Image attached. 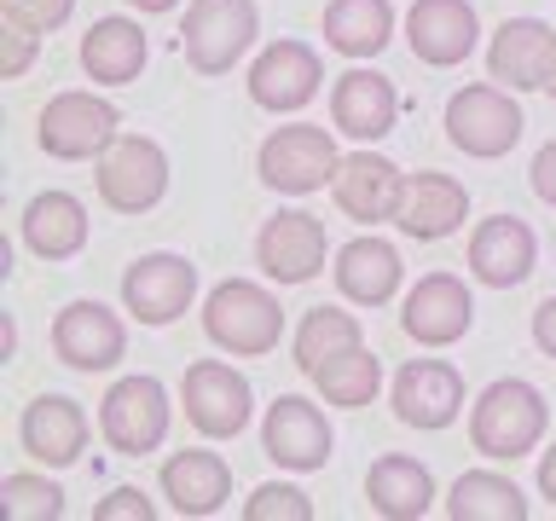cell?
<instances>
[{"label": "cell", "mask_w": 556, "mask_h": 521, "mask_svg": "<svg viewBox=\"0 0 556 521\" xmlns=\"http://www.w3.org/2000/svg\"><path fill=\"white\" fill-rule=\"evenodd\" d=\"M330 446H337V434H330V417L313 406L302 394H278L267 406V423H261V452L290 469V475H307V469H325L330 463Z\"/></svg>", "instance_id": "cell-11"}, {"label": "cell", "mask_w": 556, "mask_h": 521, "mask_svg": "<svg viewBox=\"0 0 556 521\" xmlns=\"http://www.w3.org/2000/svg\"><path fill=\"white\" fill-rule=\"evenodd\" d=\"M128 7H139L146 17H156V12H174V7H180V0H128Z\"/></svg>", "instance_id": "cell-41"}, {"label": "cell", "mask_w": 556, "mask_h": 521, "mask_svg": "<svg viewBox=\"0 0 556 521\" xmlns=\"http://www.w3.org/2000/svg\"><path fill=\"white\" fill-rule=\"evenodd\" d=\"M533 347L545 359H556V295H545L539 302V313H533Z\"/></svg>", "instance_id": "cell-39"}, {"label": "cell", "mask_w": 556, "mask_h": 521, "mask_svg": "<svg viewBox=\"0 0 556 521\" xmlns=\"http://www.w3.org/2000/svg\"><path fill=\"white\" fill-rule=\"evenodd\" d=\"M255 260L273 284H307L330 260V232L307 208H278V215L255 232Z\"/></svg>", "instance_id": "cell-9"}, {"label": "cell", "mask_w": 556, "mask_h": 521, "mask_svg": "<svg viewBox=\"0 0 556 521\" xmlns=\"http://www.w3.org/2000/svg\"><path fill=\"white\" fill-rule=\"evenodd\" d=\"M539 493H545V498L556 504V446L545 452V458H539Z\"/></svg>", "instance_id": "cell-40"}, {"label": "cell", "mask_w": 556, "mask_h": 521, "mask_svg": "<svg viewBox=\"0 0 556 521\" xmlns=\"http://www.w3.org/2000/svg\"><path fill=\"white\" fill-rule=\"evenodd\" d=\"M93 521H156V504L139 486H116L111 498L93 504Z\"/></svg>", "instance_id": "cell-36"}, {"label": "cell", "mask_w": 556, "mask_h": 521, "mask_svg": "<svg viewBox=\"0 0 556 521\" xmlns=\"http://www.w3.org/2000/svg\"><path fill=\"white\" fill-rule=\"evenodd\" d=\"M156 486H163L174 516H215V510H226V498H232V469H226L220 452L186 446L163 463Z\"/></svg>", "instance_id": "cell-23"}, {"label": "cell", "mask_w": 556, "mask_h": 521, "mask_svg": "<svg viewBox=\"0 0 556 521\" xmlns=\"http://www.w3.org/2000/svg\"><path fill=\"white\" fill-rule=\"evenodd\" d=\"M354 342H365L354 313H342V307H307V313H302V325H295V336H290L295 371L313 377L330 354H342V347H354Z\"/></svg>", "instance_id": "cell-32"}, {"label": "cell", "mask_w": 556, "mask_h": 521, "mask_svg": "<svg viewBox=\"0 0 556 521\" xmlns=\"http://www.w3.org/2000/svg\"><path fill=\"white\" fill-rule=\"evenodd\" d=\"M545 93H551V99H556V64H551V81H545Z\"/></svg>", "instance_id": "cell-43"}, {"label": "cell", "mask_w": 556, "mask_h": 521, "mask_svg": "<svg viewBox=\"0 0 556 521\" xmlns=\"http://www.w3.org/2000/svg\"><path fill=\"white\" fill-rule=\"evenodd\" d=\"M35 52H41V29L12 17V12H0V76L17 81L35 64Z\"/></svg>", "instance_id": "cell-35"}, {"label": "cell", "mask_w": 556, "mask_h": 521, "mask_svg": "<svg viewBox=\"0 0 556 521\" xmlns=\"http://www.w3.org/2000/svg\"><path fill=\"white\" fill-rule=\"evenodd\" d=\"M261 29L255 0H191L180 17V52L198 76H226Z\"/></svg>", "instance_id": "cell-4"}, {"label": "cell", "mask_w": 556, "mask_h": 521, "mask_svg": "<svg viewBox=\"0 0 556 521\" xmlns=\"http://www.w3.org/2000/svg\"><path fill=\"white\" fill-rule=\"evenodd\" d=\"M521 104L504 93V87H458V93L446 99V139L458 145L464 156H481V163H493V156L516 151L521 139Z\"/></svg>", "instance_id": "cell-7"}, {"label": "cell", "mask_w": 556, "mask_h": 521, "mask_svg": "<svg viewBox=\"0 0 556 521\" xmlns=\"http://www.w3.org/2000/svg\"><path fill=\"white\" fill-rule=\"evenodd\" d=\"M313 389H319L330 406H371L377 399V389H382V359L371 354L365 342H354V347H342V354H330L319 371H313Z\"/></svg>", "instance_id": "cell-31"}, {"label": "cell", "mask_w": 556, "mask_h": 521, "mask_svg": "<svg viewBox=\"0 0 556 521\" xmlns=\"http://www.w3.org/2000/svg\"><path fill=\"white\" fill-rule=\"evenodd\" d=\"M116 134H122V111L99 93H52L41 104V122H35L41 151L59 156V163H87V156H99Z\"/></svg>", "instance_id": "cell-8"}, {"label": "cell", "mask_w": 556, "mask_h": 521, "mask_svg": "<svg viewBox=\"0 0 556 521\" xmlns=\"http://www.w3.org/2000/svg\"><path fill=\"white\" fill-rule=\"evenodd\" d=\"M0 354H7V359L17 354V325H12V319H7V325H0Z\"/></svg>", "instance_id": "cell-42"}, {"label": "cell", "mask_w": 556, "mask_h": 521, "mask_svg": "<svg viewBox=\"0 0 556 521\" xmlns=\"http://www.w3.org/2000/svg\"><path fill=\"white\" fill-rule=\"evenodd\" d=\"M180 406L203 441H232V434L250 429V382L226 359H198L180 382Z\"/></svg>", "instance_id": "cell-10"}, {"label": "cell", "mask_w": 556, "mask_h": 521, "mask_svg": "<svg viewBox=\"0 0 556 521\" xmlns=\"http://www.w3.org/2000/svg\"><path fill=\"white\" fill-rule=\"evenodd\" d=\"M533 260H539V238H533V226L516 220V215L481 220L476 238H469V272L493 290H516L521 278L533 272Z\"/></svg>", "instance_id": "cell-22"}, {"label": "cell", "mask_w": 556, "mask_h": 521, "mask_svg": "<svg viewBox=\"0 0 556 521\" xmlns=\"http://www.w3.org/2000/svg\"><path fill=\"white\" fill-rule=\"evenodd\" d=\"M476 35H481V17L469 0H412L406 12V41L417 52V64L429 69H452L476 52Z\"/></svg>", "instance_id": "cell-17"}, {"label": "cell", "mask_w": 556, "mask_h": 521, "mask_svg": "<svg viewBox=\"0 0 556 521\" xmlns=\"http://www.w3.org/2000/svg\"><path fill=\"white\" fill-rule=\"evenodd\" d=\"M394 35V7L389 0H330L325 7V41L330 52H342V59H377L382 47H389Z\"/></svg>", "instance_id": "cell-29"}, {"label": "cell", "mask_w": 556, "mask_h": 521, "mask_svg": "<svg viewBox=\"0 0 556 521\" xmlns=\"http://www.w3.org/2000/svg\"><path fill=\"white\" fill-rule=\"evenodd\" d=\"M0 12H12V17H24V24H35V29H59L70 12H76V0H0Z\"/></svg>", "instance_id": "cell-37"}, {"label": "cell", "mask_w": 556, "mask_h": 521, "mask_svg": "<svg viewBox=\"0 0 556 521\" xmlns=\"http://www.w3.org/2000/svg\"><path fill=\"white\" fill-rule=\"evenodd\" d=\"M464 215H469V191L452 174H434V168L406 174V203H400V220H394L406 238L441 243L464 226Z\"/></svg>", "instance_id": "cell-24"}, {"label": "cell", "mask_w": 556, "mask_h": 521, "mask_svg": "<svg viewBox=\"0 0 556 521\" xmlns=\"http://www.w3.org/2000/svg\"><path fill=\"white\" fill-rule=\"evenodd\" d=\"M365 498H371V510L389 516V521H417L434 504V475L417 458H406V452H389V458H377L371 475H365Z\"/></svg>", "instance_id": "cell-28"}, {"label": "cell", "mask_w": 556, "mask_h": 521, "mask_svg": "<svg viewBox=\"0 0 556 521\" xmlns=\"http://www.w3.org/2000/svg\"><path fill=\"white\" fill-rule=\"evenodd\" d=\"M330 122H337V134H348V139H382V134H394V122H400L394 81L382 76V69L354 64L348 76H337V87H330Z\"/></svg>", "instance_id": "cell-21"}, {"label": "cell", "mask_w": 556, "mask_h": 521, "mask_svg": "<svg viewBox=\"0 0 556 521\" xmlns=\"http://www.w3.org/2000/svg\"><path fill=\"white\" fill-rule=\"evenodd\" d=\"M93 186H99L104 208H116V215H146V208H156L168 191V156L146 134H116L111 145L93 156Z\"/></svg>", "instance_id": "cell-3"}, {"label": "cell", "mask_w": 556, "mask_h": 521, "mask_svg": "<svg viewBox=\"0 0 556 521\" xmlns=\"http://www.w3.org/2000/svg\"><path fill=\"white\" fill-rule=\"evenodd\" d=\"M52 354H59L70 371H111L128 354V330L104 302H70L59 319H52Z\"/></svg>", "instance_id": "cell-13"}, {"label": "cell", "mask_w": 556, "mask_h": 521, "mask_svg": "<svg viewBox=\"0 0 556 521\" xmlns=\"http://www.w3.org/2000/svg\"><path fill=\"white\" fill-rule=\"evenodd\" d=\"M330 198L348 220L359 226H382V220H400V203H406V174H400L389 156L377 151H354L342 156L337 180H330Z\"/></svg>", "instance_id": "cell-15"}, {"label": "cell", "mask_w": 556, "mask_h": 521, "mask_svg": "<svg viewBox=\"0 0 556 521\" xmlns=\"http://www.w3.org/2000/svg\"><path fill=\"white\" fill-rule=\"evenodd\" d=\"M551 64H556V29L545 17H504L493 47H486V69H493V81H504L510 93L545 87Z\"/></svg>", "instance_id": "cell-18"}, {"label": "cell", "mask_w": 556, "mask_h": 521, "mask_svg": "<svg viewBox=\"0 0 556 521\" xmlns=\"http://www.w3.org/2000/svg\"><path fill=\"white\" fill-rule=\"evenodd\" d=\"M203 330L215 347H226V354L261 359L285 342V307H278L273 290L250 284V278H226V284H215L203 302Z\"/></svg>", "instance_id": "cell-2"}, {"label": "cell", "mask_w": 556, "mask_h": 521, "mask_svg": "<svg viewBox=\"0 0 556 521\" xmlns=\"http://www.w3.org/2000/svg\"><path fill=\"white\" fill-rule=\"evenodd\" d=\"M99 434L122 458H146L168 434V389L156 377H122L99 399Z\"/></svg>", "instance_id": "cell-6"}, {"label": "cell", "mask_w": 556, "mask_h": 521, "mask_svg": "<svg viewBox=\"0 0 556 521\" xmlns=\"http://www.w3.org/2000/svg\"><path fill=\"white\" fill-rule=\"evenodd\" d=\"M533 191H539V203H551L556 208V139H545L539 145V156H533Z\"/></svg>", "instance_id": "cell-38"}, {"label": "cell", "mask_w": 556, "mask_h": 521, "mask_svg": "<svg viewBox=\"0 0 556 521\" xmlns=\"http://www.w3.org/2000/svg\"><path fill=\"white\" fill-rule=\"evenodd\" d=\"M261 180L273 191H285V198H307V191H325L337 180L342 168V151L337 139L325 128H313V122H295V128H278L261 139V156H255Z\"/></svg>", "instance_id": "cell-5"}, {"label": "cell", "mask_w": 556, "mask_h": 521, "mask_svg": "<svg viewBox=\"0 0 556 521\" xmlns=\"http://www.w3.org/2000/svg\"><path fill=\"white\" fill-rule=\"evenodd\" d=\"M464 411V377L446 359H412L394 377V417L406 429H446Z\"/></svg>", "instance_id": "cell-19"}, {"label": "cell", "mask_w": 556, "mask_h": 521, "mask_svg": "<svg viewBox=\"0 0 556 521\" xmlns=\"http://www.w3.org/2000/svg\"><path fill=\"white\" fill-rule=\"evenodd\" d=\"M24 243L41 260H70L87 243V208L70 191H41L24 203Z\"/></svg>", "instance_id": "cell-27"}, {"label": "cell", "mask_w": 556, "mask_h": 521, "mask_svg": "<svg viewBox=\"0 0 556 521\" xmlns=\"http://www.w3.org/2000/svg\"><path fill=\"white\" fill-rule=\"evenodd\" d=\"M151 59V41L134 17H99L93 29L81 35V69L99 87H128Z\"/></svg>", "instance_id": "cell-26"}, {"label": "cell", "mask_w": 556, "mask_h": 521, "mask_svg": "<svg viewBox=\"0 0 556 521\" xmlns=\"http://www.w3.org/2000/svg\"><path fill=\"white\" fill-rule=\"evenodd\" d=\"M545 429H551L545 394H539L533 382H521V377L486 382L481 399H476V411H469V441H476V452H481V458H493V463L528 458V452L545 441Z\"/></svg>", "instance_id": "cell-1"}, {"label": "cell", "mask_w": 556, "mask_h": 521, "mask_svg": "<svg viewBox=\"0 0 556 521\" xmlns=\"http://www.w3.org/2000/svg\"><path fill=\"white\" fill-rule=\"evenodd\" d=\"M0 504H7V521H59L64 516V493L47 475H29V469L7 475Z\"/></svg>", "instance_id": "cell-33"}, {"label": "cell", "mask_w": 556, "mask_h": 521, "mask_svg": "<svg viewBox=\"0 0 556 521\" xmlns=\"http://www.w3.org/2000/svg\"><path fill=\"white\" fill-rule=\"evenodd\" d=\"M319 81H325V64L307 41H273L261 59L250 64V99L261 111H307L319 99Z\"/></svg>", "instance_id": "cell-14"}, {"label": "cell", "mask_w": 556, "mask_h": 521, "mask_svg": "<svg viewBox=\"0 0 556 521\" xmlns=\"http://www.w3.org/2000/svg\"><path fill=\"white\" fill-rule=\"evenodd\" d=\"M17 446L29 452L35 463H76L87 452V411L70 394H35L24 417H17Z\"/></svg>", "instance_id": "cell-20"}, {"label": "cell", "mask_w": 556, "mask_h": 521, "mask_svg": "<svg viewBox=\"0 0 556 521\" xmlns=\"http://www.w3.org/2000/svg\"><path fill=\"white\" fill-rule=\"evenodd\" d=\"M400 325H406L412 342L424 347H452L458 336H469V325H476V302H469V284L452 272H429L417 278L406 307H400Z\"/></svg>", "instance_id": "cell-16"}, {"label": "cell", "mask_w": 556, "mask_h": 521, "mask_svg": "<svg viewBox=\"0 0 556 521\" xmlns=\"http://www.w3.org/2000/svg\"><path fill=\"white\" fill-rule=\"evenodd\" d=\"M446 516L452 521H528V498H521V486L510 475H498V469H469V475L452 481Z\"/></svg>", "instance_id": "cell-30"}, {"label": "cell", "mask_w": 556, "mask_h": 521, "mask_svg": "<svg viewBox=\"0 0 556 521\" xmlns=\"http://www.w3.org/2000/svg\"><path fill=\"white\" fill-rule=\"evenodd\" d=\"M243 521H313V504H307L302 486L267 481L250 493V504H243Z\"/></svg>", "instance_id": "cell-34"}, {"label": "cell", "mask_w": 556, "mask_h": 521, "mask_svg": "<svg viewBox=\"0 0 556 521\" xmlns=\"http://www.w3.org/2000/svg\"><path fill=\"white\" fill-rule=\"evenodd\" d=\"M330 272H337V290L354 307H382V302H394L400 278H406V260H400V250L382 238H348Z\"/></svg>", "instance_id": "cell-25"}, {"label": "cell", "mask_w": 556, "mask_h": 521, "mask_svg": "<svg viewBox=\"0 0 556 521\" xmlns=\"http://www.w3.org/2000/svg\"><path fill=\"white\" fill-rule=\"evenodd\" d=\"M198 295V267L174 250H151L122 272V302L139 325H174Z\"/></svg>", "instance_id": "cell-12"}]
</instances>
